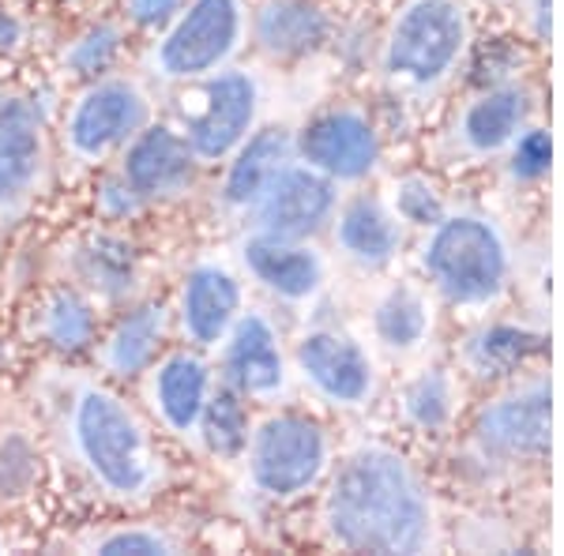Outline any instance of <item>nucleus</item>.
Segmentation results:
<instances>
[{
  "label": "nucleus",
  "instance_id": "nucleus-2",
  "mask_svg": "<svg viewBox=\"0 0 564 556\" xmlns=\"http://www.w3.org/2000/svg\"><path fill=\"white\" fill-rule=\"evenodd\" d=\"M417 263L433 294L459 313H489L516 282L512 241L500 222L478 211H448L430 226Z\"/></svg>",
  "mask_w": 564,
  "mask_h": 556
},
{
  "label": "nucleus",
  "instance_id": "nucleus-21",
  "mask_svg": "<svg viewBox=\"0 0 564 556\" xmlns=\"http://www.w3.org/2000/svg\"><path fill=\"white\" fill-rule=\"evenodd\" d=\"M154 406H159L162 422L181 436H196L199 414L212 395V372L196 353H170L154 372Z\"/></svg>",
  "mask_w": 564,
  "mask_h": 556
},
{
  "label": "nucleus",
  "instance_id": "nucleus-32",
  "mask_svg": "<svg viewBox=\"0 0 564 556\" xmlns=\"http://www.w3.org/2000/svg\"><path fill=\"white\" fill-rule=\"evenodd\" d=\"M129 263H132V257H129L124 244L98 241L95 252H90V275L98 279V286H106L109 294H113V290L129 286V282H124V275H129Z\"/></svg>",
  "mask_w": 564,
  "mask_h": 556
},
{
  "label": "nucleus",
  "instance_id": "nucleus-15",
  "mask_svg": "<svg viewBox=\"0 0 564 556\" xmlns=\"http://www.w3.org/2000/svg\"><path fill=\"white\" fill-rule=\"evenodd\" d=\"M531 90L523 84H497L463 106V113L456 117V129H452V140L475 162L497 159V154H508V148L531 129Z\"/></svg>",
  "mask_w": 564,
  "mask_h": 556
},
{
  "label": "nucleus",
  "instance_id": "nucleus-20",
  "mask_svg": "<svg viewBox=\"0 0 564 556\" xmlns=\"http://www.w3.org/2000/svg\"><path fill=\"white\" fill-rule=\"evenodd\" d=\"M297 159L294 135L282 129H263L252 140H245L238 151H234L230 173H226L223 185V199L234 207V211H252L268 188L275 185V177L290 162Z\"/></svg>",
  "mask_w": 564,
  "mask_h": 556
},
{
  "label": "nucleus",
  "instance_id": "nucleus-19",
  "mask_svg": "<svg viewBox=\"0 0 564 556\" xmlns=\"http://www.w3.org/2000/svg\"><path fill=\"white\" fill-rule=\"evenodd\" d=\"M241 316V282L223 263H199L181 286V327L196 346H218Z\"/></svg>",
  "mask_w": 564,
  "mask_h": 556
},
{
  "label": "nucleus",
  "instance_id": "nucleus-34",
  "mask_svg": "<svg viewBox=\"0 0 564 556\" xmlns=\"http://www.w3.org/2000/svg\"><path fill=\"white\" fill-rule=\"evenodd\" d=\"M181 4H185V0H124V12L140 26H159V23L174 20L181 12Z\"/></svg>",
  "mask_w": 564,
  "mask_h": 556
},
{
  "label": "nucleus",
  "instance_id": "nucleus-22",
  "mask_svg": "<svg viewBox=\"0 0 564 556\" xmlns=\"http://www.w3.org/2000/svg\"><path fill=\"white\" fill-rule=\"evenodd\" d=\"M257 42L271 57H302L327 39V15L308 0H263L257 8Z\"/></svg>",
  "mask_w": 564,
  "mask_h": 556
},
{
  "label": "nucleus",
  "instance_id": "nucleus-23",
  "mask_svg": "<svg viewBox=\"0 0 564 556\" xmlns=\"http://www.w3.org/2000/svg\"><path fill=\"white\" fill-rule=\"evenodd\" d=\"M372 335L395 353L422 350L433 335V301L414 282H395L372 305Z\"/></svg>",
  "mask_w": 564,
  "mask_h": 556
},
{
  "label": "nucleus",
  "instance_id": "nucleus-28",
  "mask_svg": "<svg viewBox=\"0 0 564 556\" xmlns=\"http://www.w3.org/2000/svg\"><path fill=\"white\" fill-rule=\"evenodd\" d=\"M39 331L42 339L57 350H84L95 339V308L87 305L76 290H57L50 301L42 305L39 316Z\"/></svg>",
  "mask_w": 564,
  "mask_h": 556
},
{
  "label": "nucleus",
  "instance_id": "nucleus-6",
  "mask_svg": "<svg viewBox=\"0 0 564 556\" xmlns=\"http://www.w3.org/2000/svg\"><path fill=\"white\" fill-rule=\"evenodd\" d=\"M245 42V0H188L151 53L162 79L193 84L230 65Z\"/></svg>",
  "mask_w": 564,
  "mask_h": 556
},
{
  "label": "nucleus",
  "instance_id": "nucleus-25",
  "mask_svg": "<svg viewBox=\"0 0 564 556\" xmlns=\"http://www.w3.org/2000/svg\"><path fill=\"white\" fill-rule=\"evenodd\" d=\"M399 414L417 433H444L459 414V384L448 369H425L406 380L399 395Z\"/></svg>",
  "mask_w": 564,
  "mask_h": 556
},
{
  "label": "nucleus",
  "instance_id": "nucleus-10",
  "mask_svg": "<svg viewBox=\"0 0 564 556\" xmlns=\"http://www.w3.org/2000/svg\"><path fill=\"white\" fill-rule=\"evenodd\" d=\"M297 162L321 170L335 185H358L380 162V135L366 109L335 106L305 124L294 140Z\"/></svg>",
  "mask_w": 564,
  "mask_h": 556
},
{
  "label": "nucleus",
  "instance_id": "nucleus-3",
  "mask_svg": "<svg viewBox=\"0 0 564 556\" xmlns=\"http://www.w3.org/2000/svg\"><path fill=\"white\" fill-rule=\"evenodd\" d=\"M72 444L90 478L117 500H143L162 478V455L124 399L84 388L72 403Z\"/></svg>",
  "mask_w": 564,
  "mask_h": 556
},
{
  "label": "nucleus",
  "instance_id": "nucleus-29",
  "mask_svg": "<svg viewBox=\"0 0 564 556\" xmlns=\"http://www.w3.org/2000/svg\"><path fill=\"white\" fill-rule=\"evenodd\" d=\"M388 204H391V211L399 215V222H403V226H422V230H430V226H436L444 215H448L444 196L436 193L425 177H403L395 185V193H391Z\"/></svg>",
  "mask_w": 564,
  "mask_h": 556
},
{
  "label": "nucleus",
  "instance_id": "nucleus-33",
  "mask_svg": "<svg viewBox=\"0 0 564 556\" xmlns=\"http://www.w3.org/2000/svg\"><path fill=\"white\" fill-rule=\"evenodd\" d=\"M98 553L106 556H159V553H174V542L154 531H117L106 542H98Z\"/></svg>",
  "mask_w": 564,
  "mask_h": 556
},
{
  "label": "nucleus",
  "instance_id": "nucleus-18",
  "mask_svg": "<svg viewBox=\"0 0 564 556\" xmlns=\"http://www.w3.org/2000/svg\"><path fill=\"white\" fill-rule=\"evenodd\" d=\"M335 244L350 263H358L361 271H384L388 263H395L399 249H403V222L391 211L388 199L358 193L347 204L335 207L332 215Z\"/></svg>",
  "mask_w": 564,
  "mask_h": 556
},
{
  "label": "nucleus",
  "instance_id": "nucleus-12",
  "mask_svg": "<svg viewBox=\"0 0 564 556\" xmlns=\"http://www.w3.org/2000/svg\"><path fill=\"white\" fill-rule=\"evenodd\" d=\"M50 173L42 113L23 98L0 102V222L20 218L42 193Z\"/></svg>",
  "mask_w": 564,
  "mask_h": 556
},
{
  "label": "nucleus",
  "instance_id": "nucleus-13",
  "mask_svg": "<svg viewBox=\"0 0 564 556\" xmlns=\"http://www.w3.org/2000/svg\"><path fill=\"white\" fill-rule=\"evenodd\" d=\"M335 207H339V185L332 177H324L321 170L294 159L275 177L268 196L252 207V215H257L260 233L308 241V237L321 233L332 222Z\"/></svg>",
  "mask_w": 564,
  "mask_h": 556
},
{
  "label": "nucleus",
  "instance_id": "nucleus-4",
  "mask_svg": "<svg viewBox=\"0 0 564 556\" xmlns=\"http://www.w3.org/2000/svg\"><path fill=\"white\" fill-rule=\"evenodd\" d=\"M470 15L463 0H406L388 23L380 72L403 95H433L467 57Z\"/></svg>",
  "mask_w": 564,
  "mask_h": 556
},
{
  "label": "nucleus",
  "instance_id": "nucleus-27",
  "mask_svg": "<svg viewBox=\"0 0 564 556\" xmlns=\"http://www.w3.org/2000/svg\"><path fill=\"white\" fill-rule=\"evenodd\" d=\"M199 436H204L207 451L218 459H238L249 444V417H245L241 395L234 388H218L207 395L204 414H199Z\"/></svg>",
  "mask_w": 564,
  "mask_h": 556
},
{
  "label": "nucleus",
  "instance_id": "nucleus-24",
  "mask_svg": "<svg viewBox=\"0 0 564 556\" xmlns=\"http://www.w3.org/2000/svg\"><path fill=\"white\" fill-rule=\"evenodd\" d=\"M162 339H166V308L151 301V305H140L109 331L102 346V364L113 377H135L154 361Z\"/></svg>",
  "mask_w": 564,
  "mask_h": 556
},
{
  "label": "nucleus",
  "instance_id": "nucleus-31",
  "mask_svg": "<svg viewBox=\"0 0 564 556\" xmlns=\"http://www.w3.org/2000/svg\"><path fill=\"white\" fill-rule=\"evenodd\" d=\"M117 50H121V31L102 23L95 31H87L79 42H72V50L65 53V65L79 72V76H95V72H102L117 57Z\"/></svg>",
  "mask_w": 564,
  "mask_h": 556
},
{
  "label": "nucleus",
  "instance_id": "nucleus-1",
  "mask_svg": "<svg viewBox=\"0 0 564 556\" xmlns=\"http://www.w3.org/2000/svg\"><path fill=\"white\" fill-rule=\"evenodd\" d=\"M324 531L350 553H425L436 542L430 486L406 455L384 444H361L332 470Z\"/></svg>",
  "mask_w": 564,
  "mask_h": 556
},
{
  "label": "nucleus",
  "instance_id": "nucleus-26",
  "mask_svg": "<svg viewBox=\"0 0 564 556\" xmlns=\"http://www.w3.org/2000/svg\"><path fill=\"white\" fill-rule=\"evenodd\" d=\"M539 335L527 331L520 324H486L478 327L467 339L463 350V364H467L475 377H508L516 364L527 361V353L539 350Z\"/></svg>",
  "mask_w": 564,
  "mask_h": 556
},
{
  "label": "nucleus",
  "instance_id": "nucleus-17",
  "mask_svg": "<svg viewBox=\"0 0 564 556\" xmlns=\"http://www.w3.org/2000/svg\"><path fill=\"white\" fill-rule=\"evenodd\" d=\"M241 260L249 275L268 286L279 301L305 305L324 290L327 263L308 241L297 237H275V233H252L241 249Z\"/></svg>",
  "mask_w": 564,
  "mask_h": 556
},
{
  "label": "nucleus",
  "instance_id": "nucleus-16",
  "mask_svg": "<svg viewBox=\"0 0 564 556\" xmlns=\"http://www.w3.org/2000/svg\"><path fill=\"white\" fill-rule=\"evenodd\" d=\"M121 177L140 199H177L196 181V154L185 135L166 124H154V129L143 124L129 140Z\"/></svg>",
  "mask_w": 564,
  "mask_h": 556
},
{
  "label": "nucleus",
  "instance_id": "nucleus-30",
  "mask_svg": "<svg viewBox=\"0 0 564 556\" xmlns=\"http://www.w3.org/2000/svg\"><path fill=\"white\" fill-rule=\"evenodd\" d=\"M550 159H553L550 132L531 124V129L508 148V173H512L520 185H539L545 173H550Z\"/></svg>",
  "mask_w": 564,
  "mask_h": 556
},
{
  "label": "nucleus",
  "instance_id": "nucleus-7",
  "mask_svg": "<svg viewBox=\"0 0 564 556\" xmlns=\"http://www.w3.org/2000/svg\"><path fill=\"white\" fill-rule=\"evenodd\" d=\"M470 444L494 467H542L550 455V380L527 377L500 391L478 410Z\"/></svg>",
  "mask_w": 564,
  "mask_h": 556
},
{
  "label": "nucleus",
  "instance_id": "nucleus-11",
  "mask_svg": "<svg viewBox=\"0 0 564 556\" xmlns=\"http://www.w3.org/2000/svg\"><path fill=\"white\" fill-rule=\"evenodd\" d=\"M294 364L305 384L332 406L358 410L377 395V364L366 346L347 331H335V327L305 331L294 350Z\"/></svg>",
  "mask_w": 564,
  "mask_h": 556
},
{
  "label": "nucleus",
  "instance_id": "nucleus-5",
  "mask_svg": "<svg viewBox=\"0 0 564 556\" xmlns=\"http://www.w3.org/2000/svg\"><path fill=\"white\" fill-rule=\"evenodd\" d=\"M249 478L263 497L294 500L316 489L332 470V440L324 425L302 414H275L249 433Z\"/></svg>",
  "mask_w": 564,
  "mask_h": 556
},
{
  "label": "nucleus",
  "instance_id": "nucleus-9",
  "mask_svg": "<svg viewBox=\"0 0 564 556\" xmlns=\"http://www.w3.org/2000/svg\"><path fill=\"white\" fill-rule=\"evenodd\" d=\"M148 95L135 79H102L65 117V143L76 162H102L148 124Z\"/></svg>",
  "mask_w": 564,
  "mask_h": 556
},
{
  "label": "nucleus",
  "instance_id": "nucleus-35",
  "mask_svg": "<svg viewBox=\"0 0 564 556\" xmlns=\"http://www.w3.org/2000/svg\"><path fill=\"white\" fill-rule=\"evenodd\" d=\"M23 42V26L15 15H8L4 8H0V53H8V50H15V45Z\"/></svg>",
  "mask_w": 564,
  "mask_h": 556
},
{
  "label": "nucleus",
  "instance_id": "nucleus-14",
  "mask_svg": "<svg viewBox=\"0 0 564 556\" xmlns=\"http://www.w3.org/2000/svg\"><path fill=\"white\" fill-rule=\"evenodd\" d=\"M223 342L226 384L238 391L241 399L271 403V399H279L286 391V353H282L279 331L268 316L241 313Z\"/></svg>",
  "mask_w": 564,
  "mask_h": 556
},
{
  "label": "nucleus",
  "instance_id": "nucleus-8",
  "mask_svg": "<svg viewBox=\"0 0 564 556\" xmlns=\"http://www.w3.org/2000/svg\"><path fill=\"white\" fill-rule=\"evenodd\" d=\"M260 113V84L249 72H212L181 98L185 143L199 162H223L249 140Z\"/></svg>",
  "mask_w": 564,
  "mask_h": 556
}]
</instances>
